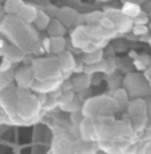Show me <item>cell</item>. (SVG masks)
Segmentation results:
<instances>
[{
	"label": "cell",
	"instance_id": "obj_1",
	"mask_svg": "<svg viewBox=\"0 0 151 154\" xmlns=\"http://www.w3.org/2000/svg\"><path fill=\"white\" fill-rule=\"evenodd\" d=\"M41 108L40 100L29 92V89L17 88V102H16V116L19 118V122L28 124L33 122V120L38 116Z\"/></svg>",
	"mask_w": 151,
	"mask_h": 154
},
{
	"label": "cell",
	"instance_id": "obj_16",
	"mask_svg": "<svg viewBox=\"0 0 151 154\" xmlns=\"http://www.w3.org/2000/svg\"><path fill=\"white\" fill-rule=\"evenodd\" d=\"M147 154H151V147H149V149H147Z\"/></svg>",
	"mask_w": 151,
	"mask_h": 154
},
{
	"label": "cell",
	"instance_id": "obj_12",
	"mask_svg": "<svg viewBox=\"0 0 151 154\" xmlns=\"http://www.w3.org/2000/svg\"><path fill=\"white\" fill-rule=\"evenodd\" d=\"M35 23L37 24L38 28H45L47 25L49 24V17L45 16L44 14H41V12H37L36 19H35Z\"/></svg>",
	"mask_w": 151,
	"mask_h": 154
},
{
	"label": "cell",
	"instance_id": "obj_5",
	"mask_svg": "<svg viewBox=\"0 0 151 154\" xmlns=\"http://www.w3.org/2000/svg\"><path fill=\"white\" fill-rule=\"evenodd\" d=\"M60 85V81L57 79L54 80H36L35 79L33 84L31 86V91L41 93V94H47V93L53 92L57 86Z\"/></svg>",
	"mask_w": 151,
	"mask_h": 154
},
{
	"label": "cell",
	"instance_id": "obj_8",
	"mask_svg": "<svg viewBox=\"0 0 151 154\" xmlns=\"http://www.w3.org/2000/svg\"><path fill=\"white\" fill-rule=\"evenodd\" d=\"M121 14L123 15L125 17L133 20V19H135L137 16L140 15V8H139V5L134 4V3H126V4L123 5V8H122Z\"/></svg>",
	"mask_w": 151,
	"mask_h": 154
},
{
	"label": "cell",
	"instance_id": "obj_15",
	"mask_svg": "<svg viewBox=\"0 0 151 154\" xmlns=\"http://www.w3.org/2000/svg\"><path fill=\"white\" fill-rule=\"evenodd\" d=\"M4 122H9L8 117H7V114H5L4 112L0 109V124H4Z\"/></svg>",
	"mask_w": 151,
	"mask_h": 154
},
{
	"label": "cell",
	"instance_id": "obj_7",
	"mask_svg": "<svg viewBox=\"0 0 151 154\" xmlns=\"http://www.w3.org/2000/svg\"><path fill=\"white\" fill-rule=\"evenodd\" d=\"M57 63H59L60 70L62 72H69V70H73L76 66V63L73 60V56L69 52H61L60 56L57 57Z\"/></svg>",
	"mask_w": 151,
	"mask_h": 154
},
{
	"label": "cell",
	"instance_id": "obj_6",
	"mask_svg": "<svg viewBox=\"0 0 151 154\" xmlns=\"http://www.w3.org/2000/svg\"><path fill=\"white\" fill-rule=\"evenodd\" d=\"M90 40H92L90 35H89L88 29L83 27L77 28L72 35V43L76 48H81V49H83V48L90 43Z\"/></svg>",
	"mask_w": 151,
	"mask_h": 154
},
{
	"label": "cell",
	"instance_id": "obj_13",
	"mask_svg": "<svg viewBox=\"0 0 151 154\" xmlns=\"http://www.w3.org/2000/svg\"><path fill=\"white\" fill-rule=\"evenodd\" d=\"M8 85H11V82H9V79L7 77V72H2L0 70V91H3Z\"/></svg>",
	"mask_w": 151,
	"mask_h": 154
},
{
	"label": "cell",
	"instance_id": "obj_4",
	"mask_svg": "<svg viewBox=\"0 0 151 154\" xmlns=\"http://www.w3.org/2000/svg\"><path fill=\"white\" fill-rule=\"evenodd\" d=\"M14 79H15L16 84H17V88H20V89H31V86L35 81V76H33L31 66L20 68L15 73Z\"/></svg>",
	"mask_w": 151,
	"mask_h": 154
},
{
	"label": "cell",
	"instance_id": "obj_9",
	"mask_svg": "<svg viewBox=\"0 0 151 154\" xmlns=\"http://www.w3.org/2000/svg\"><path fill=\"white\" fill-rule=\"evenodd\" d=\"M65 47V41L62 37H52L48 38V51H52L56 53H61Z\"/></svg>",
	"mask_w": 151,
	"mask_h": 154
},
{
	"label": "cell",
	"instance_id": "obj_3",
	"mask_svg": "<svg viewBox=\"0 0 151 154\" xmlns=\"http://www.w3.org/2000/svg\"><path fill=\"white\" fill-rule=\"evenodd\" d=\"M80 133H81V138L83 142H93V141H98V134L95 129V124L93 118H83L80 122Z\"/></svg>",
	"mask_w": 151,
	"mask_h": 154
},
{
	"label": "cell",
	"instance_id": "obj_2",
	"mask_svg": "<svg viewBox=\"0 0 151 154\" xmlns=\"http://www.w3.org/2000/svg\"><path fill=\"white\" fill-rule=\"evenodd\" d=\"M31 68L36 80H54L61 73L59 63H57L56 59L35 60Z\"/></svg>",
	"mask_w": 151,
	"mask_h": 154
},
{
	"label": "cell",
	"instance_id": "obj_14",
	"mask_svg": "<svg viewBox=\"0 0 151 154\" xmlns=\"http://www.w3.org/2000/svg\"><path fill=\"white\" fill-rule=\"evenodd\" d=\"M133 33L137 35V36H140V35H146L147 32H149V28L146 27V25H135V27H133Z\"/></svg>",
	"mask_w": 151,
	"mask_h": 154
},
{
	"label": "cell",
	"instance_id": "obj_11",
	"mask_svg": "<svg viewBox=\"0 0 151 154\" xmlns=\"http://www.w3.org/2000/svg\"><path fill=\"white\" fill-rule=\"evenodd\" d=\"M99 27L104 28V29H106V31H111V29L115 28V24L109 16H102L101 20H99Z\"/></svg>",
	"mask_w": 151,
	"mask_h": 154
},
{
	"label": "cell",
	"instance_id": "obj_10",
	"mask_svg": "<svg viewBox=\"0 0 151 154\" xmlns=\"http://www.w3.org/2000/svg\"><path fill=\"white\" fill-rule=\"evenodd\" d=\"M101 59H102V52L101 51H95L93 53H86L83 61L88 65H95V64L101 63Z\"/></svg>",
	"mask_w": 151,
	"mask_h": 154
}]
</instances>
